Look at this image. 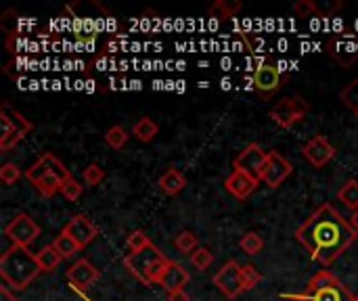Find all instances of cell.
Here are the masks:
<instances>
[{"label":"cell","mask_w":358,"mask_h":301,"mask_svg":"<svg viewBox=\"0 0 358 301\" xmlns=\"http://www.w3.org/2000/svg\"><path fill=\"white\" fill-rule=\"evenodd\" d=\"M52 247L59 251V256L63 258V260H67V258H73L78 251H80V245L69 237V235H65V233H61L55 241H52Z\"/></svg>","instance_id":"23"},{"label":"cell","mask_w":358,"mask_h":301,"mask_svg":"<svg viewBox=\"0 0 358 301\" xmlns=\"http://www.w3.org/2000/svg\"><path fill=\"white\" fill-rule=\"evenodd\" d=\"M357 239L358 233L352 224L329 203H323L296 230V241L321 266H331Z\"/></svg>","instance_id":"1"},{"label":"cell","mask_w":358,"mask_h":301,"mask_svg":"<svg viewBox=\"0 0 358 301\" xmlns=\"http://www.w3.org/2000/svg\"><path fill=\"white\" fill-rule=\"evenodd\" d=\"M168 301H189V295L187 291H174V293H168Z\"/></svg>","instance_id":"36"},{"label":"cell","mask_w":358,"mask_h":301,"mask_svg":"<svg viewBox=\"0 0 358 301\" xmlns=\"http://www.w3.org/2000/svg\"><path fill=\"white\" fill-rule=\"evenodd\" d=\"M338 201H342L348 210H358V180H348L338 191Z\"/></svg>","instance_id":"22"},{"label":"cell","mask_w":358,"mask_h":301,"mask_svg":"<svg viewBox=\"0 0 358 301\" xmlns=\"http://www.w3.org/2000/svg\"><path fill=\"white\" fill-rule=\"evenodd\" d=\"M159 132V126L151 119V117H141L134 128H132V134L141 140V142H151Z\"/></svg>","instance_id":"20"},{"label":"cell","mask_w":358,"mask_h":301,"mask_svg":"<svg viewBox=\"0 0 358 301\" xmlns=\"http://www.w3.org/2000/svg\"><path fill=\"white\" fill-rule=\"evenodd\" d=\"M212 262H214V256H212V251H210L208 247H197V249L191 254V264H193L197 270L210 268Z\"/></svg>","instance_id":"29"},{"label":"cell","mask_w":358,"mask_h":301,"mask_svg":"<svg viewBox=\"0 0 358 301\" xmlns=\"http://www.w3.org/2000/svg\"><path fill=\"white\" fill-rule=\"evenodd\" d=\"M174 245H176V249H178L180 254H189V256H191V254L197 249V237H195V233H191V230H182L180 235H176Z\"/></svg>","instance_id":"26"},{"label":"cell","mask_w":358,"mask_h":301,"mask_svg":"<svg viewBox=\"0 0 358 301\" xmlns=\"http://www.w3.org/2000/svg\"><path fill=\"white\" fill-rule=\"evenodd\" d=\"M214 285L222 291V295L227 298V300H235V298H239L245 289H243V277H241V266L235 262V260H231V262H227L216 274H214Z\"/></svg>","instance_id":"10"},{"label":"cell","mask_w":358,"mask_h":301,"mask_svg":"<svg viewBox=\"0 0 358 301\" xmlns=\"http://www.w3.org/2000/svg\"><path fill=\"white\" fill-rule=\"evenodd\" d=\"M0 119H2V136H0V151L6 153L8 149H13L17 142H21L25 138V134L34 128L19 111H15L8 103H2L0 107Z\"/></svg>","instance_id":"6"},{"label":"cell","mask_w":358,"mask_h":301,"mask_svg":"<svg viewBox=\"0 0 358 301\" xmlns=\"http://www.w3.org/2000/svg\"><path fill=\"white\" fill-rule=\"evenodd\" d=\"M99 277H101L99 268H94V264L88 262V260H84V258L78 260V262L67 270V281H69L71 287L78 289V291L90 289V287L99 281Z\"/></svg>","instance_id":"13"},{"label":"cell","mask_w":358,"mask_h":301,"mask_svg":"<svg viewBox=\"0 0 358 301\" xmlns=\"http://www.w3.org/2000/svg\"><path fill=\"white\" fill-rule=\"evenodd\" d=\"M157 184H159V189L166 193V195H170V197H174V195H178L182 189H185V184H187V178L176 170V168H170L166 174H162V178L157 180Z\"/></svg>","instance_id":"18"},{"label":"cell","mask_w":358,"mask_h":301,"mask_svg":"<svg viewBox=\"0 0 358 301\" xmlns=\"http://www.w3.org/2000/svg\"><path fill=\"white\" fill-rule=\"evenodd\" d=\"M254 88L266 98L273 96L281 88V71L275 65L264 63L262 67L254 71Z\"/></svg>","instance_id":"15"},{"label":"cell","mask_w":358,"mask_h":301,"mask_svg":"<svg viewBox=\"0 0 358 301\" xmlns=\"http://www.w3.org/2000/svg\"><path fill=\"white\" fill-rule=\"evenodd\" d=\"M302 155H304L315 168H323V166H327V163L336 157V147L327 140V136L317 134V136H313V138L304 145Z\"/></svg>","instance_id":"12"},{"label":"cell","mask_w":358,"mask_h":301,"mask_svg":"<svg viewBox=\"0 0 358 301\" xmlns=\"http://www.w3.org/2000/svg\"><path fill=\"white\" fill-rule=\"evenodd\" d=\"M239 245H241L243 254H248V256H256V254H260V251H262L264 241H262V237H260L258 233H245V235L241 237Z\"/></svg>","instance_id":"25"},{"label":"cell","mask_w":358,"mask_h":301,"mask_svg":"<svg viewBox=\"0 0 358 301\" xmlns=\"http://www.w3.org/2000/svg\"><path fill=\"white\" fill-rule=\"evenodd\" d=\"M266 151H262V147L260 145H256V142H252V145H248L237 157H235V161H233V168L237 170V172H243V174H248V176H252L254 180H262V172H264V166H266Z\"/></svg>","instance_id":"9"},{"label":"cell","mask_w":358,"mask_h":301,"mask_svg":"<svg viewBox=\"0 0 358 301\" xmlns=\"http://www.w3.org/2000/svg\"><path fill=\"white\" fill-rule=\"evenodd\" d=\"M350 224H352V228H355V230L358 233V210L355 212V214H352V220H350Z\"/></svg>","instance_id":"38"},{"label":"cell","mask_w":358,"mask_h":301,"mask_svg":"<svg viewBox=\"0 0 358 301\" xmlns=\"http://www.w3.org/2000/svg\"><path fill=\"white\" fill-rule=\"evenodd\" d=\"M310 301H352V293L346 289V285L336 277V274H331L329 270H321V272H317L313 279H310V283H308V287H306V291H304Z\"/></svg>","instance_id":"5"},{"label":"cell","mask_w":358,"mask_h":301,"mask_svg":"<svg viewBox=\"0 0 358 301\" xmlns=\"http://www.w3.org/2000/svg\"><path fill=\"white\" fill-rule=\"evenodd\" d=\"M256 186H258V180H254L252 176L237 172V170H233V174L227 176V180H224V189L239 201L248 199L256 191Z\"/></svg>","instance_id":"17"},{"label":"cell","mask_w":358,"mask_h":301,"mask_svg":"<svg viewBox=\"0 0 358 301\" xmlns=\"http://www.w3.org/2000/svg\"><path fill=\"white\" fill-rule=\"evenodd\" d=\"M294 10H296L300 17H308V15L317 13V2H313V0H298V2L294 4Z\"/></svg>","instance_id":"34"},{"label":"cell","mask_w":358,"mask_h":301,"mask_svg":"<svg viewBox=\"0 0 358 301\" xmlns=\"http://www.w3.org/2000/svg\"><path fill=\"white\" fill-rule=\"evenodd\" d=\"M25 178L42 197H52L61 191V184L71 178V172L52 153H44L31 168L25 170Z\"/></svg>","instance_id":"3"},{"label":"cell","mask_w":358,"mask_h":301,"mask_svg":"<svg viewBox=\"0 0 358 301\" xmlns=\"http://www.w3.org/2000/svg\"><path fill=\"white\" fill-rule=\"evenodd\" d=\"M340 101L348 107V109H352V111H357L358 109V78H355L350 84H346L344 88H342V92H340Z\"/></svg>","instance_id":"27"},{"label":"cell","mask_w":358,"mask_h":301,"mask_svg":"<svg viewBox=\"0 0 358 301\" xmlns=\"http://www.w3.org/2000/svg\"><path fill=\"white\" fill-rule=\"evenodd\" d=\"M285 301H310V298L306 293H289V295H283Z\"/></svg>","instance_id":"37"},{"label":"cell","mask_w":358,"mask_h":301,"mask_svg":"<svg viewBox=\"0 0 358 301\" xmlns=\"http://www.w3.org/2000/svg\"><path fill=\"white\" fill-rule=\"evenodd\" d=\"M82 176H84V182H86L88 186H96V184H101V180L105 178V172L101 170V166L90 163V166L84 168Z\"/></svg>","instance_id":"33"},{"label":"cell","mask_w":358,"mask_h":301,"mask_svg":"<svg viewBox=\"0 0 358 301\" xmlns=\"http://www.w3.org/2000/svg\"><path fill=\"white\" fill-rule=\"evenodd\" d=\"M310 111V105L300 98V96H289L279 101L273 109H271V117L277 126L281 128H294L298 122H302Z\"/></svg>","instance_id":"7"},{"label":"cell","mask_w":358,"mask_h":301,"mask_svg":"<svg viewBox=\"0 0 358 301\" xmlns=\"http://www.w3.org/2000/svg\"><path fill=\"white\" fill-rule=\"evenodd\" d=\"M241 2L239 0H216L210 8H208V17L218 19V21H227L231 17H235L241 10Z\"/></svg>","instance_id":"19"},{"label":"cell","mask_w":358,"mask_h":301,"mask_svg":"<svg viewBox=\"0 0 358 301\" xmlns=\"http://www.w3.org/2000/svg\"><path fill=\"white\" fill-rule=\"evenodd\" d=\"M19 178H21V170L15 166V163H10V161H6L2 168H0V180L4 182V184H17L19 182Z\"/></svg>","instance_id":"32"},{"label":"cell","mask_w":358,"mask_h":301,"mask_svg":"<svg viewBox=\"0 0 358 301\" xmlns=\"http://www.w3.org/2000/svg\"><path fill=\"white\" fill-rule=\"evenodd\" d=\"M168 258L155 247V245H149L147 249L138 251V254H128L124 258V266L128 268V272L143 285L151 287V285H157L166 266H168Z\"/></svg>","instance_id":"4"},{"label":"cell","mask_w":358,"mask_h":301,"mask_svg":"<svg viewBox=\"0 0 358 301\" xmlns=\"http://www.w3.org/2000/svg\"><path fill=\"white\" fill-rule=\"evenodd\" d=\"M40 272H42V268H40L36 256L27 247L13 245L0 258V277L4 281V285H8L15 291L27 289V285H31Z\"/></svg>","instance_id":"2"},{"label":"cell","mask_w":358,"mask_h":301,"mask_svg":"<svg viewBox=\"0 0 358 301\" xmlns=\"http://www.w3.org/2000/svg\"><path fill=\"white\" fill-rule=\"evenodd\" d=\"M128 132L122 128V126H111L107 132H105V142L111 147V149H115V151H120L122 147H126V142H128Z\"/></svg>","instance_id":"24"},{"label":"cell","mask_w":358,"mask_h":301,"mask_svg":"<svg viewBox=\"0 0 358 301\" xmlns=\"http://www.w3.org/2000/svg\"><path fill=\"white\" fill-rule=\"evenodd\" d=\"M36 260H38L42 272H52V270L59 266V262H61L63 258L59 256V251H57L52 245H46V247H42V249L36 254Z\"/></svg>","instance_id":"21"},{"label":"cell","mask_w":358,"mask_h":301,"mask_svg":"<svg viewBox=\"0 0 358 301\" xmlns=\"http://www.w3.org/2000/svg\"><path fill=\"white\" fill-rule=\"evenodd\" d=\"M352 301H358V295H355V300H352Z\"/></svg>","instance_id":"39"},{"label":"cell","mask_w":358,"mask_h":301,"mask_svg":"<svg viewBox=\"0 0 358 301\" xmlns=\"http://www.w3.org/2000/svg\"><path fill=\"white\" fill-rule=\"evenodd\" d=\"M67 201H78L80 199V195H82V184L71 176L69 180H65L63 184H61V191H59Z\"/></svg>","instance_id":"31"},{"label":"cell","mask_w":358,"mask_h":301,"mask_svg":"<svg viewBox=\"0 0 358 301\" xmlns=\"http://www.w3.org/2000/svg\"><path fill=\"white\" fill-rule=\"evenodd\" d=\"M63 233L65 235H69L78 245H80V249H84L86 245H90L94 239H96V235H99V230H96V226L86 218V216H73L69 222H67V226L63 228Z\"/></svg>","instance_id":"14"},{"label":"cell","mask_w":358,"mask_h":301,"mask_svg":"<svg viewBox=\"0 0 358 301\" xmlns=\"http://www.w3.org/2000/svg\"><path fill=\"white\" fill-rule=\"evenodd\" d=\"M4 235L13 245L19 247H29L38 237H40V226L34 222L31 216L19 212L6 226H4Z\"/></svg>","instance_id":"8"},{"label":"cell","mask_w":358,"mask_h":301,"mask_svg":"<svg viewBox=\"0 0 358 301\" xmlns=\"http://www.w3.org/2000/svg\"><path fill=\"white\" fill-rule=\"evenodd\" d=\"M126 245H128L130 254H138V251L147 249L151 245V241H149V237L143 230H132L128 235V239H126Z\"/></svg>","instance_id":"28"},{"label":"cell","mask_w":358,"mask_h":301,"mask_svg":"<svg viewBox=\"0 0 358 301\" xmlns=\"http://www.w3.org/2000/svg\"><path fill=\"white\" fill-rule=\"evenodd\" d=\"M237 38H241L250 50H258V46H260V40H256V38L252 36V31H243V29H239V31H237Z\"/></svg>","instance_id":"35"},{"label":"cell","mask_w":358,"mask_h":301,"mask_svg":"<svg viewBox=\"0 0 358 301\" xmlns=\"http://www.w3.org/2000/svg\"><path fill=\"white\" fill-rule=\"evenodd\" d=\"M189 281H191V274L182 268V264H178V262L170 260L157 285H159L164 291L174 293V291H182V289H185V285H187Z\"/></svg>","instance_id":"16"},{"label":"cell","mask_w":358,"mask_h":301,"mask_svg":"<svg viewBox=\"0 0 358 301\" xmlns=\"http://www.w3.org/2000/svg\"><path fill=\"white\" fill-rule=\"evenodd\" d=\"M294 172V166L289 159H285L279 151H268L266 155V166L262 172V182L268 184L271 189L281 186Z\"/></svg>","instance_id":"11"},{"label":"cell","mask_w":358,"mask_h":301,"mask_svg":"<svg viewBox=\"0 0 358 301\" xmlns=\"http://www.w3.org/2000/svg\"><path fill=\"white\" fill-rule=\"evenodd\" d=\"M241 277H243V289L245 291H252L254 287H258L262 283V274L256 270V266L252 264H245L241 266Z\"/></svg>","instance_id":"30"},{"label":"cell","mask_w":358,"mask_h":301,"mask_svg":"<svg viewBox=\"0 0 358 301\" xmlns=\"http://www.w3.org/2000/svg\"><path fill=\"white\" fill-rule=\"evenodd\" d=\"M355 115H357V117H358V109H357V111H355Z\"/></svg>","instance_id":"40"}]
</instances>
